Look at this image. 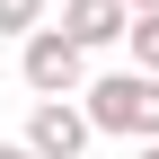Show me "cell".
I'll return each mask as SVG.
<instances>
[{"label":"cell","instance_id":"cell-1","mask_svg":"<svg viewBox=\"0 0 159 159\" xmlns=\"http://www.w3.org/2000/svg\"><path fill=\"white\" fill-rule=\"evenodd\" d=\"M80 106H89L97 133H124V142H159V71H106L80 89Z\"/></svg>","mask_w":159,"mask_h":159},{"label":"cell","instance_id":"cell-2","mask_svg":"<svg viewBox=\"0 0 159 159\" xmlns=\"http://www.w3.org/2000/svg\"><path fill=\"white\" fill-rule=\"evenodd\" d=\"M18 71H27L35 97H80V89H89V44L62 35V27H35L27 53H18Z\"/></svg>","mask_w":159,"mask_h":159},{"label":"cell","instance_id":"cell-3","mask_svg":"<svg viewBox=\"0 0 159 159\" xmlns=\"http://www.w3.org/2000/svg\"><path fill=\"white\" fill-rule=\"evenodd\" d=\"M89 142H97L89 106H71V97H35V115H27V150H35V159H80Z\"/></svg>","mask_w":159,"mask_h":159},{"label":"cell","instance_id":"cell-4","mask_svg":"<svg viewBox=\"0 0 159 159\" xmlns=\"http://www.w3.org/2000/svg\"><path fill=\"white\" fill-rule=\"evenodd\" d=\"M62 35H80V44H124L133 35V0H62Z\"/></svg>","mask_w":159,"mask_h":159},{"label":"cell","instance_id":"cell-5","mask_svg":"<svg viewBox=\"0 0 159 159\" xmlns=\"http://www.w3.org/2000/svg\"><path fill=\"white\" fill-rule=\"evenodd\" d=\"M35 27H44V0H0V35H18V44H27Z\"/></svg>","mask_w":159,"mask_h":159},{"label":"cell","instance_id":"cell-6","mask_svg":"<svg viewBox=\"0 0 159 159\" xmlns=\"http://www.w3.org/2000/svg\"><path fill=\"white\" fill-rule=\"evenodd\" d=\"M133 62L159 71V9H133Z\"/></svg>","mask_w":159,"mask_h":159},{"label":"cell","instance_id":"cell-7","mask_svg":"<svg viewBox=\"0 0 159 159\" xmlns=\"http://www.w3.org/2000/svg\"><path fill=\"white\" fill-rule=\"evenodd\" d=\"M0 159H35V150H27V142H0Z\"/></svg>","mask_w":159,"mask_h":159},{"label":"cell","instance_id":"cell-8","mask_svg":"<svg viewBox=\"0 0 159 159\" xmlns=\"http://www.w3.org/2000/svg\"><path fill=\"white\" fill-rule=\"evenodd\" d=\"M142 159H159V142H142Z\"/></svg>","mask_w":159,"mask_h":159},{"label":"cell","instance_id":"cell-9","mask_svg":"<svg viewBox=\"0 0 159 159\" xmlns=\"http://www.w3.org/2000/svg\"><path fill=\"white\" fill-rule=\"evenodd\" d=\"M133 9H159V0H133Z\"/></svg>","mask_w":159,"mask_h":159}]
</instances>
